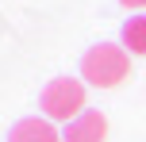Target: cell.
Returning a JSON list of instances; mask_svg holds the SVG:
<instances>
[{
  "instance_id": "1",
  "label": "cell",
  "mask_w": 146,
  "mask_h": 142,
  "mask_svg": "<svg viewBox=\"0 0 146 142\" xmlns=\"http://www.w3.org/2000/svg\"><path fill=\"white\" fill-rule=\"evenodd\" d=\"M81 77L92 89H115L131 77V54L115 42H96L81 58Z\"/></svg>"
},
{
  "instance_id": "2",
  "label": "cell",
  "mask_w": 146,
  "mask_h": 142,
  "mask_svg": "<svg viewBox=\"0 0 146 142\" xmlns=\"http://www.w3.org/2000/svg\"><path fill=\"white\" fill-rule=\"evenodd\" d=\"M38 108H42L46 119H62L73 123L77 115H85V81L77 77H54L42 92H38Z\"/></svg>"
},
{
  "instance_id": "3",
  "label": "cell",
  "mask_w": 146,
  "mask_h": 142,
  "mask_svg": "<svg viewBox=\"0 0 146 142\" xmlns=\"http://www.w3.org/2000/svg\"><path fill=\"white\" fill-rule=\"evenodd\" d=\"M104 138H108V119L96 108H88L85 115L66 123V135H62V142H104Z\"/></svg>"
},
{
  "instance_id": "4",
  "label": "cell",
  "mask_w": 146,
  "mask_h": 142,
  "mask_svg": "<svg viewBox=\"0 0 146 142\" xmlns=\"http://www.w3.org/2000/svg\"><path fill=\"white\" fill-rule=\"evenodd\" d=\"M8 142H62V135L54 131L50 119L31 115V119H19L12 131H8Z\"/></svg>"
},
{
  "instance_id": "5",
  "label": "cell",
  "mask_w": 146,
  "mask_h": 142,
  "mask_svg": "<svg viewBox=\"0 0 146 142\" xmlns=\"http://www.w3.org/2000/svg\"><path fill=\"white\" fill-rule=\"evenodd\" d=\"M123 50L146 58V15H131L123 23Z\"/></svg>"
},
{
  "instance_id": "6",
  "label": "cell",
  "mask_w": 146,
  "mask_h": 142,
  "mask_svg": "<svg viewBox=\"0 0 146 142\" xmlns=\"http://www.w3.org/2000/svg\"><path fill=\"white\" fill-rule=\"evenodd\" d=\"M119 4H123V8H135V12H142V8H146V0H119Z\"/></svg>"
}]
</instances>
